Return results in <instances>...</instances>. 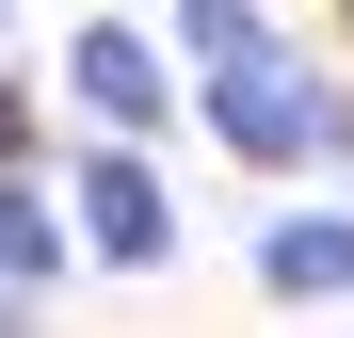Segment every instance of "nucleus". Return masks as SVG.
<instances>
[{"label": "nucleus", "instance_id": "1", "mask_svg": "<svg viewBox=\"0 0 354 338\" xmlns=\"http://www.w3.org/2000/svg\"><path fill=\"white\" fill-rule=\"evenodd\" d=\"M209 129L242 145V161H322L338 145V81L306 65V48H274V32H242V48H209Z\"/></svg>", "mask_w": 354, "mask_h": 338}, {"label": "nucleus", "instance_id": "2", "mask_svg": "<svg viewBox=\"0 0 354 338\" xmlns=\"http://www.w3.org/2000/svg\"><path fill=\"white\" fill-rule=\"evenodd\" d=\"M65 97L97 113L113 145H145V129H177V97H161V48H145V32H113V17H81V32H65Z\"/></svg>", "mask_w": 354, "mask_h": 338}, {"label": "nucleus", "instance_id": "3", "mask_svg": "<svg viewBox=\"0 0 354 338\" xmlns=\"http://www.w3.org/2000/svg\"><path fill=\"white\" fill-rule=\"evenodd\" d=\"M81 258H113V274H161L177 258V209H161V178H145L129 145L81 161Z\"/></svg>", "mask_w": 354, "mask_h": 338}, {"label": "nucleus", "instance_id": "4", "mask_svg": "<svg viewBox=\"0 0 354 338\" xmlns=\"http://www.w3.org/2000/svg\"><path fill=\"white\" fill-rule=\"evenodd\" d=\"M258 290L274 306H354V209H274L258 225Z\"/></svg>", "mask_w": 354, "mask_h": 338}, {"label": "nucleus", "instance_id": "5", "mask_svg": "<svg viewBox=\"0 0 354 338\" xmlns=\"http://www.w3.org/2000/svg\"><path fill=\"white\" fill-rule=\"evenodd\" d=\"M48 274H65V225H48V194L0 161V290H48Z\"/></svg>", "mask_w": 354, "mask_h": 338}, {"label": "nucleus", "instance_id": "6", "mask_svg": "<svg viewBox=\"0 0 354 338\" xmlns=\"http://www.w3.org/2000/svg\"><path fill=\"white\" fill-rule=\"evenodd\" d=\"M0 161H32V113H17V81H0Z\"/></svg>", "mask_w": 354, "mask_h": 338}]
</instances>
